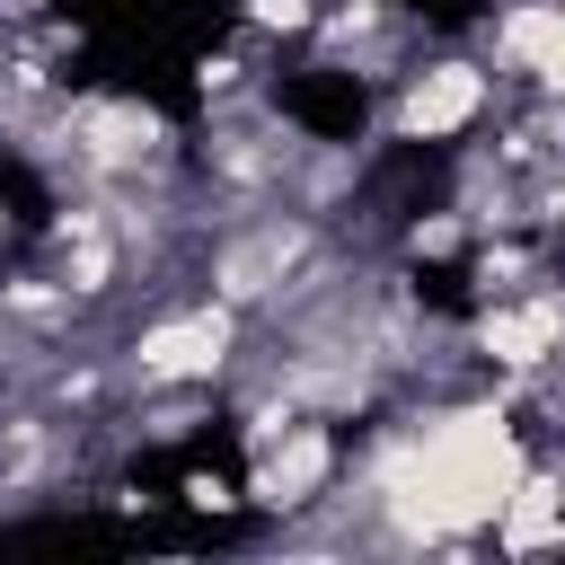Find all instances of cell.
Instances as JSON below:
<instances>
[{
  "label": "cell",
  "instance_id": "obj_1",
  "mask_svg": "<svg viewBox=\"0 0 565 565\" xmlns=\"http://www.w3.org/2000/svg\"><path fill=\"white\" fill-rule=\"evenodd\" d=\"M530 468V433L512 388L424 397L388 415L362 450H344V494L371 512L362 547H468L494 530L512 477Z\"/></svg>",
  "mask_w": 565,
  "mask_h": 565
},
{
  "label": "cell",
  "instance_id": "obj_2",
  "mask_svg": "<svg viewBox=\"0 0 565 565\" xmlns=\"http://www.w3.org/2000/svg\"><path fill=\"white\" fill-rule=\"evenodd\" d=\"M318 256H327L318 212H300L291 194H274V203H247V212L221 221V238L203 247V291L230 300L238 318H274Z\"/></svg>",
  "mask_w": 565,
  "mask_h": 565
},
{
  "label": "cell",
  "instance_id": "obj_3",
  "mask_svg": "<svg viewBox=\"0 0 565 565\" xmlns=\"http://www.w3.org/2000/svg\"><path fill=\"white\" fill-rule=\"evenodd\" d=\"M238 353H247V318H238L230 300L194 291V300L150 309V318L115 344V371H124L132 397H141V388H221Z\"/></svg>",
  "mask_w": 565,
  "mask_h": 565
},
{
  "label": "cell",
  "instance_id": "obj_4",
  "mask_svg": "<svg viewBox=\"0 0 565 565\" xmlns=\"http://www.w3.org/2000/svg\"><path fill=\"white\" fill-rule=\"evenodd\" d=\"M494 115V62L486 53H406V71L388 79V141L424 150V141H459Z\"/></svg>",
  "mask_w": 565,
  "mask_h": 565
},
{
  "label": "cell",
  "instance_id": "obj_5",
  "mask_svg": "<svg viewBox=\"0 0 565 565\" xmlns=\"http://www.w3.org/2000/svg\"><path fill=\"white\" fill-rule=\"evenodd\" d=\"M459 353H468L477 371H494L503 388H521V380H539L547 362H565V274H539V282H521V291L477 300L468 327H459Z\"/></svg>",
  "mask_w": 565,
  "mask_h": 565
},
{
  "label": "cell",
  "instance_id": "obj_6",
  "mask_svg": "<svg viewBox=\"0 0 565 565\" xmlns=\"http://www.w3.org/2000/svg\"><path fill=\"white\" fill-rule=\"evenodd\" d=\"M344 477V424L335 415H291L265 450H247V512H265V521H300L327 486Z\"/></svg>",
  "mask_w": 565,
  "mask_h": 565
},
{
  "label": "cell",
  "instance_id": "obj_7",
  "mask_svg": "<svg viewBox=\"0 0 565 565\" xmlns=\"http://www.w3.org/2000/svg\"><path fill=\"white\" fill-rule=\"evenodd\" d=\"M486 62L530 97H565V0H503L486 26Z\"/></svg>",
  "mask_w": 565,
  "mask_h": 565
},
{
  "label": "cell",
  "instance_id": "obj_8",
  "mask_svg": "<svg viewBox=\"0 0 565 565\" xmlns=\"http://www.w3.org/2000/svg\"><path fill=\"white\" fill-rule=\"evenodd\" d=\"M468 221H459V203H441V212H424V221H406L397 230V256L406 265H441V256H468Z\"/></svg>",
  "mask_w": 565,
  "mask_h": 565
},
{
  "label": "cell",
  "instance_id": "obj_9",
  "mask_svg": "<svg viewBox=\"0 0 565 565\" xmlns=\"http://www.w3.org/2000/svg\"><path fill=\"white\" fill-rule=\"evenodd\" d=\"M238 26H247L256 44H309L318 0H238Z\"/></svg>",
  "mask_w": 565,
  "mask_h": 565
},
{
  "label": "cell",
  "instance_id": "obj_10",
  "mask_svg": "<svg viewBox=\"0 0 565 565\" xmlns=\"http://www.w3.org/2000/svg\"><path fill=\"white\" fill-rule=\"evenodd\" d=\"M194 88H203V106L221 115V106H247L265 79H256V62H247V53H203V62H194Z\"/></svg>",
  "mask_w": 565,
  "mask_h": 565
},
{
  "label": "cell",
  "instance_id": "obj_11",
  "mask_svg": "<svg viewBox=\"0 0 565 565\" xmlns=\"http://www.w3.org/2000/svg\"><path fill=\"white\" fill-rule=\"evenodd\" d=\"M177 503L194 512V521H230V512H247V494L221 477V468H185V486H177Z\"/></svg>",
  "mask_w": 565,
  "mask_h": 565
},
{
  "label": "cell",
  "instance_id": "obj_12",
  "mask_svg": "<svg viewBox=\"0 0 565 565\" xmlns=\"http://www.w3.org/2000/svg\"><path fill=\"white\" fill-rule=\"evenodd\" d=\"M530 230H565V168L547 185H530Z\"/></svg>",
  "mask_w": 565,
  "mask_h": 565
}]
</instances>
